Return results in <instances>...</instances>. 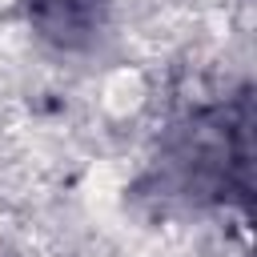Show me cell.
I'll return each instance as SVG.
<instances>
[{
  "mask_svg": "<svg viewBox=\"0 0 257 257\" xmlns=\"http://www.w3.org/2000/svg\"><path fill=\"white\" fill-rule=\"evenodd\" d=\"M36 12H40L44 32L64 36V32H80L92 24L96 0H36Z\"/></svg>",
  "mask_w": 257,
  "mask_h": 257,
  "instance_id": "cell-1",
  "label": "cell"
}]
</instances>
